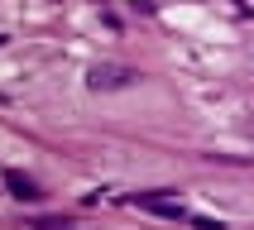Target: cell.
Instances as JSON below:
<instances>
[{
    "label": "cell",
    "mask_w": 254,
    "mask_h": 230,
    "mask_svg": "<svg viewBox=\"0 0 254 230\" xmlns=\"http://www.w3.org/2000/svg\"><path fill=\"white\" fill-rule=\"evenodd\" d=\"M134 206H149V211H158V216H187L183 206H178L173 197H163V192H139V197H134Z\"/></svg>",
    "instance_id": "3957f363"
},
{
    "label": "cell",
    "mask_w": 254,
    "mask_h": 230,
    "mask_svg": "<svg viewBox=\"0 0 254 230\" xmlns=\"http://www.w3.org/2000/svg\"><path fill=\"white\" fill-rule=\"evenodd\" d=\"M5 187H10V197H19V201H39L43 197V187L34 182V177H24L19 168H5Z\"/></svg>",
    "instance_id": "7a4b0ae2"
},
{
    "label": "cell",
    "mask_w": 254,
    "mask_h": 230,
    "mask_svg": "<svg viewBox=\"0 0 254 230\" xmlns=\"http://www.w3.org/2000/svg\"><path fill=\"white\" fill-rule=\"evenodd\" d=\"M139 82V72L125 67V62H91L86 67V86L91 91H125V86Z\"/></svg>",
    "instance_id": "6da1fadb"
},
{
    "label": "cell",
    "mask_w": 254,
    "mask_h": 230,
    "mask_svg": "<svg viewBox=\"0 0 254 230\" xmlns=\"http://www.w3.org/2000/svg\"><path fill=\"white\" fill-rule=\"evenodd\" d=\"M34 230H72L67 221H34Z\"/></svg>",
    "instance_id": "277c9868"
}]
</instances>
